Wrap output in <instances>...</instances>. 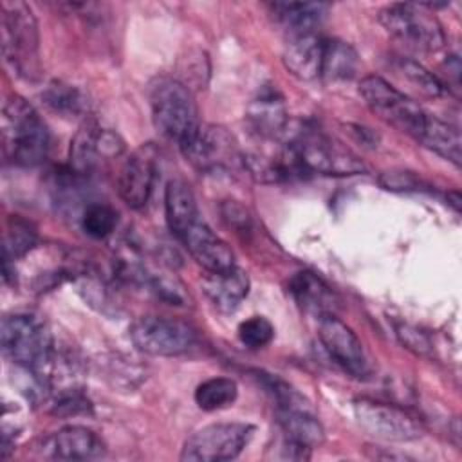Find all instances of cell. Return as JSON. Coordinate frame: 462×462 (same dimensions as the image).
Returning a JSON list of instances; mask_svg holds the SVG:
<instances>
[{"instance_id":"cell-25","label":"cell","mask_w":462,"mask_h":462,"mask_svg":"<svg viewBox=\"0 0 462 462\" xmlns=\"http://www.w3.org/2000/svg\"><path fill=\"white\" fill-rule=\"evenodd\" d=\"M357 70V52L352 45L327 38L325 43V56H323V69L321 78L328 81H343L350 79Z\"/></svg>"},{"instance_id":"cell-15","label":"cell","mask_w":462,"mask_h":462,"mask_svg":"<svg viewBox=\"0 0 462 462\" xmlns=\"http://www.w3.org/2000/svg\"><path fill=\"white\" fill-rule=\"evenodd\" d=\"M179 240L206 273H226L236 267L231 247L200 218Z\"/></svg>"},{"instance_id":"cell-28","label":"cell","mask_w":462,"mask_h":462,"mask_svg":"<svg viewBox=\"0 0 462 462\" xmlns=\"http://www.w3.org/2000/svg\"><path fill=\"white\" fill-rule=\"evenodd\" d=\"M393 70L428 97H440L444 94V83L411 58L395 56Z\"/></svg>"},{"instance_id":"cell-26","label":"cell","mask_w":462,"mask_h":462,"mask_svg":"<svg viewBox=\"0 0 462 462\" xmlns=\"http://www.w3.org/2000/svg\"><path fill=\"white\" fill-rule=\"evenodd\" d=\"M36 240H38L36 227L29 220L18 215L9 217L4 231V247H2L4 262H14L16 258L27 254L36 245Z\"/></svg>"},{"instance_id":"cell-29","label":"cell","mask_w":462,"mask_h":462,"mask_svg":"<svg viewBox=\"0 0 462 462\" xmlns=\"http://www.w3.org/2000/svg\"><path fill=\"white\" fill-rule=\"evenodd\" d=\"M117 226V211L103 202L88 204L81 215V227L92 238H106Z\"/></svg>"},{"instance_id":"cell-12","label":"cell","mask_w":462,"mask_h":462,"mask_svg":"<svg viewBox=\"0 0 462 462\" xmlns=\"http://www.w3.org/2000/svg\"><path fill=\"white\" fill-rule=\"evenodd\" d=\"M125 141L117 132L99 126L97 123H85L70 143L69 168L81 177L94 173L103 162L123 153Z\"/></svg>"},{"instance_id":"cell-24","label":"cell","mask_w":462,"mask_h":462,"mask_svg":"<svg viewBox=\"0 0 462 462\" xmlns=\"http://www.w3.org/2000/svg\"><path fill=\"white\" fill-rule=\"evenodd\" d=\"M43 103L63 117H81L88 110L87 96L74 85L54 79L42 90Z\"/></svg>"},{"instance_id":"cell-19","label":"cell","mask_w":462,"mask_h":462,"mask_svg":"<svg viewBox=\"0 0 462 462\" xmlns=\"http://www.w3.org/2000/svg\"><path fill=\"white\" fill-rule=\"evenodd\" d=\"M289 292L294 301L309 314L318 318L336 314L337 296L334 291L314 273L300 271L289 282Z\"/></svg>"},{"instance_id":"cell-5","label":"cell","mask_w":462,"mask_h":462,"mask_svg":"<svg viewBox=\"0 0 462 462\" xmlns=\"http://www.w3.org/2000/svg\"><path fill=\"white\" fill-rule=\"evenodd\" d=\"M38 23L23 2H2V54L20 76L38 74Z\"/></svg>"},{"instance_id":"cell-18","label":"cell","mask_w":462,"mask_h":462,"mask_svg":"<svg viewBox=\"0 0 462 462\" xmlns=\"http://www.w3.org/2000/svg\"><path fill=\"white\" fill-rule=\"evenodd\" d=\"M245 121L251 132L262 139L283 137L289 126V116L280 92L273 87H263L249 103Z\"/></svg>"},{"instance_id":"cell-7","label":"cell","mask_w":462,"mask_h":462,"mask_svg":"<svg viewBox=\"0 0 462 462\" xmlns=\"http://www.w3.org/2000/svg\"><path fill=\"white\" fill-rule=\"evenodd\" d=\"M359 94L379 119L395 126L399 132L408 134L415 141L419 139L430 117L419 103L375 74L365 76L359 81Z\"/></svg>"},{"instance_id":"cell-8","label":"cell","mask_w":462,"mask_h":462,"mask_svg":"<svg viewBox=\"0 0 462 462\" xmlns=\"http://www.w3.org/2000/svg\"><path fill=\"white\" fill-rule=\"evenodd\" d=\"M254 426L249 422H213L191 433L180 451L184 462H224L236 458L249 444Z\"/></svg>"},{"instance_id":"cell-2","label":"cell","mask_w":462,"mask_h":462,"mask_svg":"<svg viewBox=\"0 0 462 462\" xmlns=\"http://www.w3.org/2000/svg\"><path fill=\"white\" fill-rule=\"evenodd\" d=\"M283 146L291 152L303 175H357L366 171V164L346 144L328 137L327 134L301 126L291 130V123L283 134Z\"/></svg>"},{"instance_id":"cell-30","label":"cell","mask_w":462,"mask_h":462,"mask_svg":"<svg viewBox=\"0 0 462 462\" xmlns=\"http://www.w3.org/2000/svg\"><path fill=\"white\" fill-rule=\"evenodd\" d=\"M238 339L247 348H263L274 337L273 323L263 316H251L238 325Z\"/></svg>"},{"instance_id":"cell-11","label":"cell","mask_w":462,"mask_h":462,"mask_svg":"<svg viewBox=\"0 0 462 462\" xmlns=\"http://www.w3.org/2000/svg\"><path fill=\"white\" fill-rule=\"evenodd\" d=\"M186 161L204 173H217L233 168L240 161L233 135L217 125H204L180 144Z\"/></svg>"},{"instance_id":"cell-6","label":"cell","mask_w":462,"mask_h":462,"mask_svg":"<svg viewBox=\"0 0 462 462\" xmlns=\"http://www.w3.org/2000/svg\"><path fill=\"white\" fill-rule=\"evenodd\" d=\"M379 22L390 36L419 52H437L446 36L426 4H390L379 11Z\"/></svg>"},{"instance_id":"cell-4","label":"cell","mask_w":462,"mask_h":462,"mask_svg":"<svg viewBox=\"0 0 462 462\" xmlns=\"http://www.w3.org/2000/svg\"><path fill=\"white\" fill-rule=\"evenodd\" d=\"M150 105L155 128L179 146L200 126L195 97L191 90L177 79H159L150 90Z\"/></svg>"},{"instance_id":"cell-23","label":"cell","mask_w":462,"mask_h":462,"mask_svg":"<svg viewBox=\"0 0 462 462\" xmlns=\"http://www.w3.org/2000/svg\"><path fill=\"white\" fill-rule=\"evenodd\" d=\"M417 141L422 146H426L431 152L444 157L446 161H451L457 166L460 164L462 152H460V134H458L457 126L430 114L426 126Z\"/></svg>"},{"instance_id":"cell-13","label":"cell","mask_w":462,"mask_h":462,"mask_svg":"<svg viewBox=\"0 0 462 462\" xmlns=\"http://www.w3.org/2000/svg\"><path fill=\"white\" fill-rule=\"evenodd\" d=\"M318 336L327 354L350 375L363 379L370 374L361 339L336 314L319 318Z\"/></svg>"},{"instance_id":"cell-17","label":"cell","mask_w":462,"mask_h":462,"mask_svg":"<svg viewBox=\"0 0 462 462\" xmlns=\"http://www.w3.org/2000/svg\"><path fill=\"white\" fill-rule=\"evenodd\" d=\"M325 43L327 38L316 31L291 34L282 54L283 67L303 81L321 78Z\"/></svg>"},{"instance_id":"cell-20","label":"cell","mask_w":462,"mask_h":462,"mask_svg":"<svg viewBox=\"0 0 462 462\" xmlns=\"http://www.w3.org/2000/svg\"><path fill=\"white\" fill-rule=\"evenodd\" d=\"M202 291L218 310L233 312L249 292V276L240 267L226 273H208L202 280Z\"/></svg>"},{"instance_id":"cell-3","label":"cell","mask_w":462,"mask_h":462,"mask_svg":"<svg viewBox=\"0 0 462 462\" xmlns=\"http://www.w3.org/2000/svg\"><path fill=\"white\" fill-rule=\"evenodd\" d=\"M0 337L9 361L45 379L52 363V337L40 318L22 312L4 316Z\"/></svg>"},{"instance_id":"cell-21","label":"cell","mask_w":462,"mask_h":462,"mask_svg":"<svg viewBox=\"0 0 462 462\" xmlns=\"http://www.w3.org/2000/svg\"><path fill=\"white\" fill-rule=\"evenodd\" d=\"M164 213L168 227L177 238H180L199 220L197 200L186 180L173 179L166 184Z\"/></svg>"},{"instance_id":"cell-10","label":"cell","mask_w":462,"mask_h":462,"mask_svg":"<svg viewBox=\"0 0 462 462\" xmlns=\"http://www.w3.org/2000/svg\"><path fill=\"white\" fill-rule=\"evenodd\" d=\"M130 337L137 350L170 357L188 352L197 341V330L182 319L148 314L132 325Z\"/></svg>"},{"instance_id":"cell-31","label":"cell","mask_w":462,"mask_h":462,"mask_svg":"<svg viewBox=\"0 0 462 462\" xmlns=\"http://www.w3.org/2000/svg\"><path fill=\"white\" fill-rule=\"evenodd\" d=\"M379 184L384 189H392V191H415V189H422L424 186V182L413 171H404V170L384 171L379 177Z\"/></svg>"},{"instance_id":"cell-22","label":"cell","mask_w":462,"mask_h":462,"mask_svg":"<svg viewBox=\"0 0 462 462\" xmlns=\"http://www.w3.org/2000/svg\"><path fill=\"white\" fill-rule=\"evenodd\" d=\"M328 5L327 4H312V2H274L271 4V13L274 20L285 27L291 34L316 31L319 22L323 20Z\"/></svg>"},{"instance_id":"cell-9","label":"cell","mask_w":462,"mask_h":462,"mask_svg":"<svg viewBox=\"0 0 462 462\" xmlns=\"http://www.w3.org/2000/svg\"><path fill=\"white\" fill-rule=\"evenodd\" d=\"M354 415L366 433L381 440L408 442L422 437L424 433L422 420L411 411L368 397L354 401Z\"/></svg>"},{"instance_id":"cell-32","label":"cell","mask_w":462,"mask_h":462,"mask_svg":"<svg viewBox=\"0 0 462 462\" xmlns=\"http://www.w3.org/2000/svg\"><path fill=\"white\" fill-rule=\"evenodd\" d=\"M397 336L399 339L404 343V346H408L410 350L417 352V354H426L430 348H431V343L430 339L426 337L424 332L417 330L415 327H410V325H399L397 328Z\"/></svg>"},{"instance_id":"cell-14","label":"cell","mask_w":462,"mask_h":462,"mask_svg":"<svg viewBox=\"0 0 462 462\" xmlns=\"http://www.w3.org/2000/svg\"><path fill=\"white\" fill-rule=\"evenodd\" d=\"M157 175V148L152 143L135 148L123 162L117 175V191L134 209L146 206Z\"/></svg>"},{"instance_id":"cell-27","label":"cell","mask_w":462,"mask_h":462,"mask_svg":"<svg viewBox=\"0 0 462 462\" xmlns=\"http://www.w3.org/2000/svg\"><path fill=\"white\" fill-rule=\"evenodd\" d=\"M236 395L238 386L231 377H211L197 386L195 402L204 411H215L233 404Z\"/></svg>"},{"instance_id":"cell-16","label":"cell","mask_w":462,"mask_h":462,"mask_svg":"<svg viewBox=\"0 0 462 462\" xmlns=\"http://www.w3.org/2000/svg\"><path fill=\"white\" fill-rule=\"evenodd\" d=\"M42 451L58 460H92L105 455V444L92 430L70 424L45 437Z\"/></svg>"},{"instance_id":"cell-1","label":"cell","mask_w":462,"mask_h":462,"mask_svg":"<svg viewBox=\"0 0 462 462\" xmlns=\"http://www.w3.org/2000/svg\"><path fill=\"white\" fill-rule=\"evenodd\" d=\"M2 152L9 164L32 168L49 153V130L36 108L22 96H9L0 117Z\"/></svg>"}]
</instances>
